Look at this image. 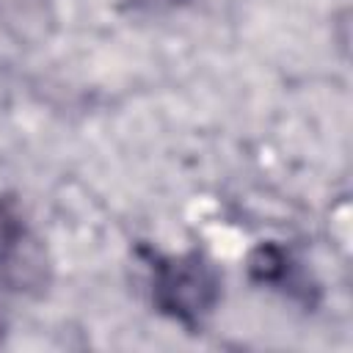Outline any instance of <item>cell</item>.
<instances>
[{
	"instance_id": "obj_3",
	"label": "cell",
	"mask_w": 353,
	"mask_h": 353,
	"mask_svg": "<svg viewBox=\"0 0 353 353\" xmlns=\"http://www.w3.org/2000/svg\"><path fill=\"white\" fill-rule=\"evenodd\" d=\"M245 270H248V279L254 284L290 292L295 301H301L306 306L317 303V287L312 281H306V276L301 273L292 254L276 240L254 245L248 259H245Z\"/></svg>"
},
{
	"instance_id": "obj_2",
	"label": "cell",
	"mask_w": 353,
	"mask_h": 353,
	"mask_svg": "<svg viewBox=\"0 0 353 353\" xmlns=\"http://www.w3.org/2000/svg\"><path fill=\"white\" fill-rule=\"evenodd\" d=\"M0 281L14 290H30L44 281L39 240L25 223L17 201L0 196Z\"/></svg>"
},
{
	"instance_id": "obj_1",
	"label": "cell",
	"mask_w": 353,
	"mask_h": 353,
	"mask_svg": "<svg viewBox=\"0 0 353 353\" xmlns=\"http://www.w3.org/2000/svg\"><path fill=\"white\" fill-rule=\"evenodd\" d=\"M154 309L188 331H201L221 303V273L201 251L160 254L143 248Z\"/></svg>"
}]
</instances>
